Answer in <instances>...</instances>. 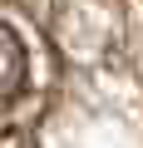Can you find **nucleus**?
Here are the masks:
<instances>
[{"mask_svg":"<svg viewBox=\"0 0 143 148\" xmlns=\"http://www.w3.org/2000/svg\"><path fill=\"white\" fill-rule=\"evenodd\" d=\"M25 84H30V54L10 25H0V114L20 104Z\"/></svg>","mask_w":143,"mask_h":148,"instance_id":"obj_1","label":"nucleus"}]
</instances>
